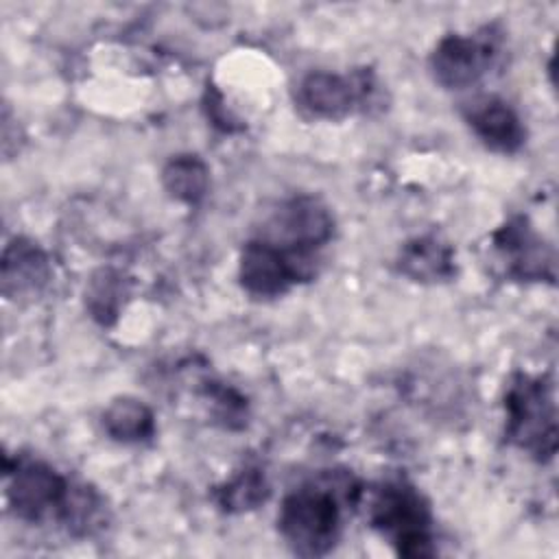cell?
Instances as JSON below:
<instances>
[{
	"label": "cell",
	"mask_w": 559,
	"mask_h": 559,
	"mask_svg": "<svg viewBox=\"0 0 559 559\" xmlns=\"http://www.w3.org/2000/svg\"><path fill=\"white\" fill-rule=\"evenodd\" d=\"M507 437L513 445L537 461H546L557 450V413L552 384L542 376L520 373L504 395Z\"/></svg>",
	"instance_id": "6da1fadb"
},
{
	"label": "cell",
	"mask_w": 559,
	"mask_h": 559,
	"mask_svg": "<svg viewBox=\"0 0 559 559\" xmlns=\"http://www.w3.org/2000/svg\"><path fill=\"white\" fill-rule=\"evenodd\" d=\"M371 526L378 528L402 557H430L432 515L424 496L406 483L380 485L369 502Z\"/></svg>",
	"instance_id": "7a4b0ae2"
},
{
	"label": "cell",
	"mask_w": 559,
	"mask_h": 559,
	"mask_svg": "<svg viewBox=\"0 0 559 559\" xmlns=\"http://www.w3.org/2000/svg\"><path fill=\"white\" fill-rule=\"evenodd\" d=\"M277 528L295 555H328L341 535L336 498L323 487H301L288 493L277 513Z\"/></svg>",
	"instance_id": "3957f363"
},
{
	"label": "cell",
	"mask_w": 559,
	"mask_h": 559,
	"mask_svg": "<svg viewBox=\"0 0 559 559\" xmlns=\"http://www.w3.org/2000/svg\"><path fill=\"white\" fill-rule=\"evenodd\" d=\"M310 273L312 255L284 251L264 238L249 240L240 251L238 277L253 297H280Z\"/></svg>",
	"instance_id": "277c9868"
},
{
	"label": "cell",
	"mask_w": 559,
	"mask_h": 559,
	"mask_svg": "<svg viewBox=\"0 0 559 559\" xmlns=\"http://www.w3.org/2000/svg\"><path fill=\"white\" fill-rule=\"evenodd\" d=\"M269 242L297 255H312L314 249L323 247L334 231V218L330 210L317 197H293L284 201L269 225Z\"/></svg>",
	"instance_id": "5b68a950"
},
{
	"label": "cell",
	"mask_w": 559,
	"mask_h": 559,
	"mask_svg": "<svg viewBox=\"0 0 559 559\" xmlns=\"http://www.w3.org/2000/svg\"><path fill=\"white\" fill-rule=\"evenodd\" d=\"M70 487L48 463L17 461L7 487V500L20 520L39 522L52 513L61 515Z\"/></svg>",
	"instance_id": "8992f818"
},
{
	"label": "cell",
	"mask_w": 559,
	"mask_h": 559,
	"mask_svg": "<svg viewBox=\"0 0 559 559\" xmlns=\"http://www.w3.org/2000/svg\"><path fill=\"white\" fill-rule=\"evenodd\" d=\"M496 61V44L487 35H445L430 55V70L439 85L463 90L480 81Z\"/></svg>",
	"instance_id": "52a82bcc"
},
{
	"label": "cell",
	"mask_w": 559,
	"mask_h": 559,
	"mask_svg": "<svg viewBox=\"0 0 559 559\" xmlns=\"http://www.w3.org/2000/svg\"><path fill=\"white\" fill-rule=\"evenodd\" d=\"M371 83L365 76L349 81L332 72H312L299 83V105L314 118H345L358 103L369 98Z\"/></svg>",
	"instance_id": "ba28073f"
},
{
	"label": "cell",
	"mask_w": 559,
	"mask_h": 559,
	"mask_svg": "<svg viewBox=\"0 0 559 559\" xmlns=\"http://www.w3.org/2000/svg\"><path fill=\"white\" fill-rule=\"evenodd\" d=\"M493 242L509 273L520 280L552 277V253L524 218H513L493 234Z\"/></svg>",
	"instance_id": "9c48e42d"
},
{
	"label": "cell",
	"mask_w": 559,
	"mask_h": 559,
	"mask_svg": "<svg viewBox=\"0 0 559 559\" xmlns=\"http://www.w3.org/2000/svg\"><path fill=\"white\" fill-rule=\"evenodd\" d=\"M465 120L476 138L498 153H515L526 140L524 124L515 109L496 96H480L467 103Z\"/></svg>",
	"instance_id": "30bf717a"
},
{
	"label": "cell",
	"mask_w": 559,
	"mask_h": 559,
	"mask_svg": "<svg viewBox=\"0 0 559 559\" xmlns=\"http://www.w3.org/2000/svg\"><path fill=\"white\" fill-rule=\"evenodd\" d=\"M50 280V264L44 249L28 238H13L2 253V293L7 297L37 295Z\"/></svg>",
	"instance_id": "8fae6325"
},
{
	"label": "cell",
	"mask_w": 559,
	"mask_h": 559,
	"mask_svg": "<svg viewBox=\"0 0 559 559\" xmlns=\"http://www.w3.org/2000/svg\"><path fill=\"white\" fill-rule=\"evenodd\" d=\"M400 271L413 282H443L454 273L450 245L437 236H417L400 251Z\"/></svg>",
	"instance_id": "7c38bea8"
},
{
	"label": "cell",
	"mask_w": 559,
	"mask_h": 559,
	"mask_svg": "<svg viewBox=\"0 0 559 559\" xmlns=\"http://www.w3.org/2000/svg\"><path fill=\"white\" fill-rule=\"evenodd\" d=\"M105 432L120 443H142L155 432L151 408L135 397H118L103 413Z\"/></svg>",
	"instance_id": "4fadbf2b"
},
{
	"label": "cell",
	"mask_w": 559,
	"mask_h": 559,
	"mask_svg": "<svg viewBox=\"0 0 559 559\" xmlns=\"http://www.w3.org/2000/svg\"><path fill=\"white\" fill-rule=\"evenodd\" d=\"M162 183L173 199L197 205L207 192L210 170L197 155H177L164 166Z\"/></svg>",
	"instance_id": "5bb4252c"
},
{
	"label": "cell",
	"mask_w": 559,
	"mask_h": 559,
	"mask_svg": "<svg viewBox=\"0 0 559 559\" xmlns=\"http://www.w3.org/2000/svg\"><path fill=\"white\" fill-rule=\"evenodd\" d=\"M216 504L227 513L251 511L269 498V485L258 469H242L214 493Z\"/></svg>",
	"instance_id": "9a60e30c"
},
{
	"label": "cell",
	"mask_w": 559,
	"mask_h": 559,
	"mask_svg": "<svg viewBox=\"0 0 559 559\" xmlns=\"http://www.w3.org/2000/svg\"><path fill=\"white\" fill-rule=\"evenodd\" d=\"M124 295L127 288L120 273L111 269H100L92 275L85 288V306L96 321L107 325L118 317Z\"/></svg>",
	"instance_id": "2e32d148"
}]
</instances>
